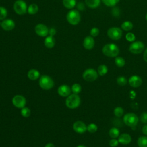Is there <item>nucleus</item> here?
<instances>
[{
	"label": "nucleus",
	"instance_id": "f257e3e1",
	"mask_svg": "<svg viewBox=\"0 0 147 147\" xmlns=\"http://www.w3.org/2000/svg\"><path fill=\"white\" fill-rule=\"evenodd\" d=\"M102 52L107 57H114L118 55L119 53V49L116 44L110 43L103 46L102 48Z\"/></svg>",
	"mask_w": 147,
	"mask_h": 147
},
{
	"label": "nucleus",
	"instance_id": "f03ea898",
	"mask_svg": "<svg viewBox=\"0 0 147 147\" xmlns=\"http://www.w3.org/2000/svg\"><path fill=\"white\" fill-rule=\"evenodd\" d=\"M80 104V98L78 94H72L67 96L65 100V105L71 109H76Z\"/></svg>",
	"mask_w": 147,
	"mask_h": 147
},
{
	"label": "nucleus",
	"instance_id": "7ed1b4c3",
	"mask_svg": "<svg viewBox=\"0 0 147 147\" xmlns=\"http://www.w3.org/2000/svg\"><path fill=\"white\" fill-rule=\"evenodd\" d=\"M38 83L40 87L45 90H50L54 86L53 79L49 76L47 75H44L40 77Z\"/></svg>",
	"mask_w": 147,
	"mask_h": 147
},
{
	"label": "nucleus",
	"instance_id": "20e7f679",
	"mask_svg": "<svg viewBox=\"0 0 147 147\" xmlns=\"http://www.w3.org/2000/svg\"><path fill=\"white\" fill-rule=\"evenodd\" d=\"M66 18L69 24L72 25H76L80 22L81 16L77 10L72 9L67 14Z\"/></svg>",
	"mask_w": 147,
	"mask_h": 147
},
{
	"label": "nucleus",
	"instance_id": "39448f33",
	"mask_svg": "<svg viewBox=\"0 0 147 147\" xmlns=\"http://www.w3.org/2000/svg\"><path fill=\"white\" fill-rule=\"evenodd\" d=\"M123 119L125 124L131 128L136 127L138 122V118L137 115L132 113L126 114Z\"/></svg>",
	"mask_w": 147,
	"mask_h": 147
},
{
	"label": "nucleus",
	"instance_id": "423d86ee",
	"mask_svg": "<svg viewBox=\"0 0 147 147\" xmlns=\"http://www.w3.org/2000/svg\"><path fill=\"white\" fill-rule=\"evenodd\" d=\"M14 11L18 15H24L27 12L26 3L23 0H17L13 5Z\"/></svg>",
	"mask_w": 147,
	"mask_h": 147
},
{
	"label": "nucleus",
	"instance_id": "0eeeda50",
	"mask_svg": "<svg viewBox=\"0 0 147 147\" xmlns=\"http://www.w3.org/2000/svg\"><path fill=\"white\" fill-rule=\"evenodd\" d=\"M98 77V72L93 68H88L83 73V78L87 82H94Z\"/></svg>",
	"mask_w": 147,
	"mask_h": 147
},
{
	"label": "nucleus",
	"instance_id": "6e6552de",
	"mask_svg": "<svg viewBox=\"0 0 147 147\" xmlns=\"http://www.w3.org/2000/svg\"><path fill=\"white\" fill-rule=\"evenodd\" d=\"M145 45L141 41H136L133 42L129 47V50L134 54L141 53L144 49Z\"/></svg>",
	"mask_w": 147,
	"mask_h": 147
},
{
	"label": "nucleus",
	"instance_id": "1a4fd4ad",
	"mask_svg": "<svg viewBox=\"0 0 147 147\" xmlns=\"http://www.w3.org/2000/svg\"><path fill=\"white\" fill-rule=\"evenodd\" d=\"M107 36L113 40H118L122 37V31L118 27H111L107 30Z\"/></svg>",
	"mask_w": 147,
	"mask_h": 147
},
{
	"label": "nucleus",
	"instance_id": "9d476101",
	"mask_svg": "<svg viewBox=\"0 0 147 147\" xmlns=\"http://www.w3.org/2000/svg\"><path fill=\"white\" fill-rule=\"evenodd\" d=\"M13 105L18 109H22L25 106L26 100L24 96L21 95H16L12 99Z\"/></svg>",
	"mask_w": 147,
	"mask_h": 147
},
{
	"label": "nucleus",
	"instance_id": "9b49d317",
	"mask_svg": "<svg viewBox=\"0 0 147 147\" xmlns=\"http://www.w3.org/2000/svg\"><path fill=\"white\" fill-rule=\"evenodd\" d=\"M34 31L40 37H47L49 33V29L45 25L38 24L35 26Z\"/></svg>",
	"mask_w": 147,
	"mask_h": 147
},
{
	"label": "nucleus",
	"instance_id": "f8f14e48",
	"mask_svg": "<svg viewBox=\"0 0 147 147\" xmlns=\"http://www.w3.org/2000/svg\"><path fill=\"white\" fill-rule=\"evenodd\" d=\"M73 129L75 132L81 134L87 131V126L83 122L77 121L73 125Z\"/></svg>",
	"mask_w": 147,
	"mask_h": 147
},
{
	"label": "nucleus",
	"instance_id": "ddd939ff",
	"mask_svg": "<svg viewBox=\"0 0 147 147\" xmlns=\"http://www.w3.org/2000/svg\"><path fill=\"white\" fill-rule=\"evenodd\" d=\"M15 22L11 19H5L1 22V26L6 31H10L15 28Z\"/></svg>",
	"mask_w": 147,
	"mask_h": 147
},
{
	"label": "nucleus",
	"instance_id": "4468645a",
	"mask_svg": "<svg viewBox=\"0 0 147 147\" xmlns=\"http://www.w3.org/2000/svg\"><path fill=\"white\" fill-rule=\"evenodd\" d=\"M71 88L67 84L60 86L57 89L58 94L63 97H67L71 94Z\"/></svg>",
	"mask_w": 147,
	"mask_h": 147
},
{
	"label": "nucleus",
	"instance_id": "2eb2a0df",
	"mask_svg": "<svg viewBox=\"0 0 147 147\" xmlns=\"http://www.w3.org/2000/svg\"><path fill=\"white\" fill-rule=\"evenodd\" d=\"M142 83V79L138 75H133L129 79V84L134 88L140 87Z\"/></svg>",
	"mask_w": 147,
	"mask_h": 147
},
{
	"label": "nucleus",
	"instance_id": "dca6fc26",
	"mask_svg": "<svg viewBox=\"0 0 147 147\" xmlns=\"http://www.w3.org/2000/svg\"><path fill=\"white\" fill-rule=\"evenodd\" d=\"M83 45L84 48L86 49L90 50L92 49L95 45V41L93 37L91 36L86 37L83 40Z\"/></svg>",
	"mask_w": 147,
	"mask_h": 147
},
{
	"label": "nucleus",
	"instance_id": "f3484780",
	"mask_svg": "<svg viewBox=\"0 0 147 147\" xmlns=\"http://www.w3.org/2000/svg\"><path fill=\"white\" fill-rule=\"evenodd\" d=\"M119 143L122 145H127L129 144L131 141V137L130 134L127 133H123L118 137Z\"/></svg>",
	"mask_w": 147,
	"mask_h": 147
},
{
	"label": "nucleus",
	"instance_id": "a211bd4d",
	"mask_svg": "<svg viewBox=\"0 0 147 147\" xmlns=\"http://www.w3.org/2000/svg\"><path fill=\"white\" fill-rule=\"evenodd\" d=\"M27 76L30 80H35L40 78V74L38 70L35 69H32L28 71Z\"/></svg>",
	"mask_w": 147,
	"mask_h": 147
},
{
	"label": "nucleus",
	"instance_id": "6ab92c4d",
	"mask_svg": "<svg viewBox=\"0 0 147 147\" xmlns=\"http://www.w3.org/2000/svg\"><path fill=\"white\" fill-rule=\"evenodd\" d=\"M45 46L48 48H52L55 44V40L53 36H47L44 41Z\"/></svg>",
	"mask_w": 147,
	"mask_h": 147
},
{
	"label": "nucleus",
	"instance_id": "aec40b11",
	"mask_svg": "<svg viewBox=\"0 0 147 147\" xmlns=\"http://www.w3.org/2000/svg\"><path fill=\"white\" fill-rule=\"evenodd\" d=\"M86 4L91 9L98 7L100 3V0H85Z\"/></svg>",
	"mask_w": 147,
	"mask_h": 147
},
{
	"label": "nucleus",
	"instance_id": "412c9836",
	"mask_svg": "<svg viewBox=\"0 0 147 147\" xmlns=\"http://www.w3.org/2000/svg\"><path fill=\"white\" fill-rule=\"evenodd\" d=\"M76 0H63L64 6L68 9H72L76 6Z\"/></svg>",
	"mask_w": 147,
	"mask_h": 147
},
{
	"label": "nucleus",
	"instance_id": "4be33fe9",
	"mask_svg": "<svg viewBox=\"0 0 147 147\" xmlns=\"http://www.w3.org/2000/svg\"><path fill=\"white\" fill-rule=\"evenodd\" d=\"M38 11V6L35 3H32L28 7L27 12L30 15L36 14Z\"/></svg>",
	"mask_w": 147,
	"mask_h": 147
},
{
	"label": "nucleus",
	"instance_id": "5701e85b",
	"mask_svg": "<svg viewBox=\"0 0 147 147\" xmlns=\"http://www.w3.org/2000/svg\"><path fill=\"white\" fill-rule=\"evenodd\" d=\"M137 145L139 147H147V136L140 137L137 140Z\"/></svg>",
	"mask_w": 147,
	"mask_h": 147
},
{
	"label": "nucleus",
	"instance_id": "b1692460",
	"mask_svg": "<svg viewBox=\"0 0 147 147\" xmlns=\"http://www.w3.org/2000/svg\"><path fill=\"white\" fill-rule=\"evenodd\" d=\"M121 28L123 30L125 31H129L133 29V24L131 21H126L122 24Z\"/></svg>",
	"mask_w": 147,
	"mask_h": 147
},
{
	"label": "nucleus",
	"instance_id": "393cba45",
	"mask_svg": "<svg viewBox=\"0 0 147 147\" xmlns=\"http://www.w3.org/2000/svg\"><path fill=\"white\" fill-rule=\"evenodd\" d=\"M109 134L110 137L113 138H115L117 137H118L119 136V129L117 127H113L110 129Z\"/></svg>",
	"mask_w": 147,
	"mask_h": 147
},
{
	"label": "nucleus",
	"instance_id": "a878e982",
	"mask_svg": "<svg viewBox=\"0 0 147 147\" xmlns=\"http://www.w3.org/2000/svg\"><path fill=\"white\" fill-rule=\"evenodd\" d=\"M97 72H98V74L100 76H104L105 75H106L107 73L108 68L106 65H105L104 64H102L98 67Z\"/></svg>",
	"mask_w": 147,
	"mask_h": 147
},
{
	"label": "nucleus",
	"instance_id": "bb28decb",
	"mask_svg": "<svg viewBox=\"0 0 147 147\" xmlns=\"http://www.w3.org/2000/svg\"><path fill=\"white\" fill-rule=\"evenodd\" d=\"M71 91L73 94H78L82 91V87L79 83H74L71 87Z\"/></svg>",
	"mask_w": 147,
	"mask_h": 147
},
{
	"label": "nucleus",
	"instance_id": "cd10ccee",
	"mask_svg": "<svg viewBox=\"0 0 147 147\" xmlns=\"http://www.w3.org/2000/svg\"><path fill=\"white\" fill-rule=\"evenodd\" d=\"M115 64L118 67H122L125 65V60L122 57H116L115 59Z\"/></svg>",
	"mask_w": 147,
	"mask_h": 147
},
{
	"label": "nucleus",
	"instance_id": "c85d7f7f",
	"mask_svg": "<svg viewBox=\"0 0 147 147\" xmlns=\"http://www.w3.org/2000/svg\"><path fill=\"white\" fill-rule=\"evenodd\" d=\"M31 111L27 107H24L23 108L21 109V114L22 117L25 118H28L30 115Z\"/></svg>",
	"mask_w": 147,
	"mask_h": 147
},
{
	"label": "nucleus",
	"instance_id": "c756f323",
	"mask_svg": "<svg viewBox=\"0 0 147 147\" xmlns=\"http://www.w3.org/2000/svg\"><path fill=\"white\" fill-rule=\"evenodd\" d=\"M123 109L120 106L116 107L114 110V114L117 117H121L123 114Z\"/></svg>",
	"mask_w": 147,
	"mask_h": 147
},
{
	"label": "nucleus",
	"instance_id": "7c9ffc66",
	"mask_svg": "<svg viewBox=\"0 0 147 147\" xmlns=\"http://www.w3.org/2000/svg\"><path fill=\"white\" fill-rule=\"evenodd\" d=\"M103 3L107 6H114L117 5L119 2V0H102Z\"/></svg>",
	"mask_w": 147,
	"mask_h": 147
},
{
	"label": "nucleus",
	"instance_id": "2f4dec72",
	"mask_svg": "<svg viewBox=\"0 0 147 147\" xmlns=\"http://www.w3.org/2000/svg\"><path fill=\"white\" fill-rule=\"evenodd\" d=\"M98 130V126L95 123H90L88 126H87V130L91 133H95Z\"/></svg>",
	"mask_w": 147,
	"mask_h": 147
},
{
	"label": "nucleus",
	"instance_id": "473e14b6",
	"mask_svg": "<svg viewBox=\"0 0 147 147\" xmlns=\"http://www.w3.org/2000/svg\"><path fill=\"white\" fill-rule=\"evenodd\" d=\"M7 15L6 9L3 6H0V20H5Z\"/></svg>",
	"mask_w": 147,
	"mask_h": 147
},
{
	"label": "nucleus",
	"instance_id": "72a5a7b5",
	"mask_svg": "<svg viewBox=\"0 0 147 147\" xmlns=\"http://www.w3.org/2000/svg\"><path fill=\"white\" fill-rule=\"evenodd\" d=\"M117 82L118 85L123 86L127 84V80L126 79V78H125L123 76H119V77H118V78L117 79Z\"/></svg>",
	"mask_w": 147,
	"mask_h": 147
},
{
	"label": "nucleus",
	"instance_id": "f704fd0d",
	"mask_svg": "<svg viewBox=\"0 0 147 147\" xmlns=\"http://www.w3.org/2000/svg\"><path fill=\"white\" fill-rule=\"evenodd\" d=\"M126 39L129 42H134L136 40L135 35L133 33L129 32L126 34Z\"/></svg>",
	"mask_w": 147,
	"mask_h": 147
},
{
	"label": "nucleus",
	"instance_id": "c9c22d12",
	"mask_svg": "<svg viewBox=\"0 0 147 147\" xmlns=\"http://www.w3.org/2000/svg\"><path fill=\"white\" fill-rule=\"evenodd\" d=\"M99 33V30L98 28L94 27L90 30V35L92 37H96Z\"/></svg>",
	"mask_w": 147,
	"mask_h": 147
},
{
	"label": "nucleus",
	"instance_id": "e433bc0d",
	"mask_svg": "<svg viewBox=\"0 0 147 147\" xmlns=\"http://www.w3.org/2000/svg\"><path fill=\"white\" fill-rule=\"evenodd\" d=\"M140 119L142 123H147V112H144L141 114Z\"/></svg>",
	"mask_w": 147,
	"mask_h": 147
},
{
	"label": "nucleus",
	"instance_id": "4c0bfd02",
	"mask_svg": "<svg viewBox=\"0 0 147 147\" xmlns=\"http://www.w3.org/2000/svg\"><path fill=\"white\" fill-rule=\"evenodd\" d=\"M118 144H119L118 140H116L115 138H113L109 141V145L111 147H116L117 146H118Z\"/></svg>",
	"mask_w": 147,
	"mask_h": 147
},
{
	"label": "nucleus",
	"instance_id": "58836bf2",
	"mask_svg": "<svg viewBox=\"0 0 147 147\" xmlns=\"http://www.w3.org/2000/svg\"><path fill=\"white\" fill-rule=\"evenodd\" d=\"M56 29L55 28H51L49 29V33H48V34H49V36H51L53 37L56 34Z\"/></svg>",
	"mask_w": 147,
	"mask_h": 147
},
{
	"label": "nucleus",
	"instance_id": "ea45409f",
	"mask_svg": "<svg viewBox=\"0 0 147 147\" xmlns=\"http://www.w3.org/2000/svg\"><path fill=\"white\" fill-rule=\"evenodd\" d=\"M77 8H78V9H79L80 10H83L84 9V4L83 3H82V2L79 3L78 4V5H77Z\"/></svg>",
	"mask_w": 147,
	"mask_h": 147
},
{
	"label": "nucleus",
	"instance_id": "a19ab883",
	"mask_svg": "<svg viewBox=\"0 0 147 147\" xmlns=\"http://www.w3.org/2000/svg\"><path fill=\"white\" fill-rule=\"evenodd\" d=\"M142 132L144 134L147 136V125H145L143 126L142 129Z\"/></svg>",
	"mask_w": 147,
	"mask_h": 147
},
{
	"label": "nucleus",
	"instance_id": "79ce46f5",
	"mask_svg": "<svg viewBox=\"0 0 147 147\" xmlns=\"http://www.w3.org/2000/svg\"><path fill=\"white\" fill-rule=\"evenodd\" d=\"M143 58H144V61L147 63V48H146V49H145V51H144V55H143Z\"/></svg>",
	"mask_w": 147,
	"mask_h": 147
},
{
	"label": "nucleus",
	"instance_id": "37998d69",
	"mask_svg": "<svg viewBox=\"0 0 147 147\" xmlns=\"http://www.w3.org/2000/svg\"><path fill=\"white\" fill-rule=\"evenodd\" d=\"M44 147H55V146L52 143H48L45 145Z\"/></svg>",
	"mask_w": 147,
	"mask_h": 147
},
{
	"label": "nucleus",
	"instance_id": "c03bdc74",
	"mask_svg": "<svg viewBox=\"0 0 147 147\" xmlns=\"http://www.w3.org/2000/svg\"><path fill=\"white\" fill-rule=\"evenodd\" d=\"M76 147H86V146H84V145H79L77 146Z\"/></svg>",
	"mask_w": 147,
	"mask_h": 147
},
{
	"label": "nucleus",
	"instance_id": "a18cd8bd",
	"mask_svg": "<svg viewBox=\"0 0 147 147\" xmlns=\"http://www.w3.org/2000/svg\"><path fill=\"white\" fill-rule=\"evenodd\" d=\"M145 20L147 21V13H146V15H145Z\"/></svg>",
	"mask_w": 147,
	"mask_h": 147
},
{
	"label": "nucleus",
	"instance_id": "49530a36",
	"mask_svg": "<svg viewBox=\"0 0 147 147\" xmlns=\"http://www.w3.org/2000/svg\"><path fill=\"white\" fill-rule=\"evenodd\" d=\"M1 22H0V26H1Z\"/></svg>",
	"mask_w": 147,
	"mask_h": 147
}]
</instances>
